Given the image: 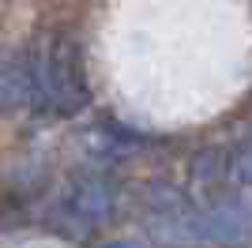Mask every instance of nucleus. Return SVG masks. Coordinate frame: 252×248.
<instances>
[{
	"label": "nucleus",
	"mask_w": 252,
	"mask_h": 248,
	"mask_svg": "<svg viewBox=\"0 0 252 248\" xmlns=\"http://www.w3.org/2000/svg\"><path fill=\"white\" fill-rule=\"evenodd\" d=\"M27 61V109L38 117H72L91 98L79 45L68 34H42L23 49Z\"/></svg>",
	"instance_id": "f257e3e1"
},
{
	"label": "nucleus",
	"mask_w": 252,
	"mask_h": 248,
	"mask_svg": "<svg viewBox=\"0 0 252 248\" xmlns=\"http://www.w3.org/2000/svg\"><path fill=\"white\" fill-rule=\"evenodd\" d=\"M185 237L211 248L252 245V199H219L185 222Z\"/></svg>",
	"instance_id": "f03ea898"
},
{
	"label": "nucleus",
	"mask_w": 252,
	"mask_h": 248,
	"mask_svg": "<svg viewBox=\"0 0 252 248\" xmlns=\"http://www.w3.org/2000/svg\"><path fill=\"white\" fill-rule=\"evenodd\" d=\"M57 215L68 226L94 229L105 226L117 215V188L109 177H79L64 188V196L57 199Z\"/></svg>",
	"instance_id": "7ed1b4c3"
},
{
	"label": "nucleus",
	"mask_w": 252,
	"mask_h": 248,
	"mask_svg": "<svg viewBox=\"0 0 252 248\" xmlns=\"http://www.w3.org/2000/svg\"><path fill=\"white\" fill-rule=\"evenodd\" d=\"M230 173H233V181H237V185H249V188H252V135H245L241 147L233 151Z\"/></svg>",
	"instance_id": "20e7f679"
}]
</instances>
